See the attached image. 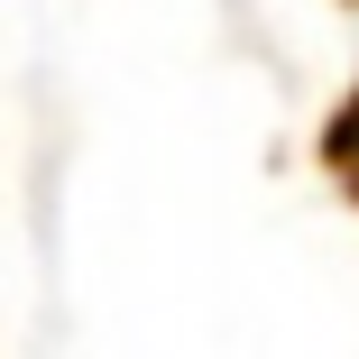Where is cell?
<instances>
[{"label":"cell","instance_id":"6da1fadb","mask_svg":"<svg viewBox=\"0 0 359 359\" xmlns=\"http://www.w3.org/2000/svg\"><path fill=\"white\" fill-rule=\"evenodd\" d=\"M323 166H332V175L359 194V93H350V102L332 111V129H323Z\"/></svg>","mask_w":359,"mask_h":359}]
</instances>
